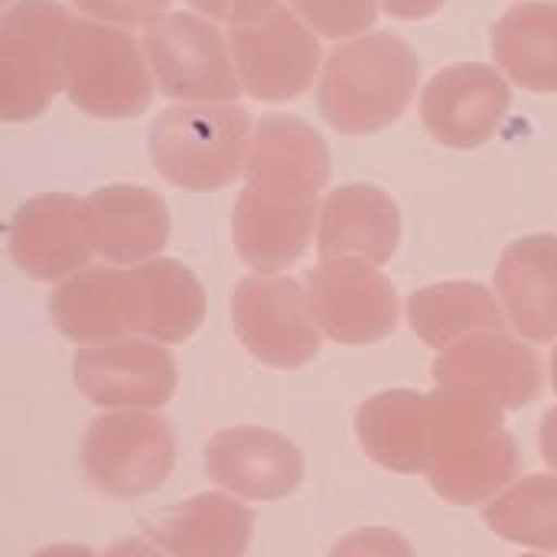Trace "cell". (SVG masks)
<instances>
[{"label":"cell","mask_w":557,"mask_h":557,"mask_svg":"<svg viewBox=\"0 0 557 557\" xmlns=\"http://www.w3.org/2000/svg\"><path fill=\"white\" fill-rule=\"evenodd\" d=\"M428 483L457 506L493 503L519 473V444L503 431V408L450 392L431 395Z\"/></svg>","instance_id":"6da1fadb"},{"label":"cell","mask_w":557,"mask_h":557,"mask_svg":"<svg viewBox=\"0 0 557 557\" xmlns=\"http://www.w3.org/2000/svg\"><path fill=\"white\" fill-rule=\"evenodd\" d=\"M418 55L392 33L352 39L326 59L320 111L339 134H375L398 121L418 88Z\"/></svg>","instance_id":"7a4b0ae2"},{"label":"cell","mask_w":557,"mask_h":557,"mask_svg":"<svg viewBox=\"0 0 557 557\" xmlns=\"http://www.w3.org/2000/svg\"><path fill=\"white\" fill-rule=\"evenodd\" d=\"M153 166L180 189L209 193L228 186L251 150V114L242 104L183 101L150 124Z\"/></svg>","instance_id":"3957f363"},{"label":"cell","mask_w":557,"mask_h":557,"mask_svg":"<svg viewBox=\"0 0 557 557\" xmlns=\"http://www.w3.org/2000/svg\"><path fill=\"white\" fill-rule=\"evenodd\" d=\"M72 16L55 0H16L0 20V117L29 121L65 85Z\"/></svg>","instance_id":"277c9868"},{"label":"cell","mask_w":557,"mask_h":557,"mask_svg":"<svg viewBox=\"0 0 557 557\" xmlns=\"http://www.w3.org/2000/svg\"><path fill=\"white\" fill-rule=\"evenodd\" d=\"M147 49L114 26L75 20L65 52V88L78 111L104 121L137 117L153 98Z\"/></svg>","instance_id":"5b68a950"},{"label":"cell","mask_w":557,"mask_h":557,"mask_svg":"<svg viewBox=\"0 0 557 557\" xmlns=\"http://www.w3.org/2000/svg\"><path fill=\"white\" fill-rule=\"evenodd\" d=\"M176 460L173 424L147 411H114L88 424L82 463L88 483L114 499L147 496L163 486Z\"/></svg>","instance_id":"8992f818"},{"label":"cell","mask_w":557,"mask_h":557,"mask_svg":"<svg viewBox=\"0 0 557 557\" xmlns=\"http://www.w3.org/2000/svg\"><path fill=\"white\" fill-rule=\"evenodd\" d=\"M144 49L157 88L176 101H238L242 78L232 46L196 13H163L144 26Z\"/></svg>","instance_id":"52a82bcc"},{"label":"cell","mask_w":557,"mask_h":557,"mask_svg":"<svg viewBox=\"0 0 557 557\" xmlns=\"http://www.w3.org/2000/svg\"><path fill=\"white\" fill-rule=\"evenodd\" d=\"M228 46L245 91L258 101H290L313 85L320 42L313 29L281 3L232 23Z\"/></svg>","instance_id":"ba28073f"},{"label":"cell","mask_w":557,"mask_h":557,"mask_svg":"<svg viewBox=\"0 0 557 557\" xmlns=\"http://www.w3.org/2000/svg\"><path fill=\"white\" fill-rule=\"evenodd\" d=\"M232 323L245 349L274 369H300L320 352L307 287L281 274H251L232 294Z\"/></svg>","instance_id":"9c48e42d"},{"label":"cell","mask_w":557,"mask_h":557,"mask_svg":"<svg viewBox=\"0 0 557 557\" xmlns=\"http://www.w3.org/2000/svg\"><path fill=\"white\" fill-rule=\"evenodd\" d=\"M307 300L320 333L343 346L379 343L398 323V294L369 261H323L307 274Z\"/></svg>","instance_id":"30bf717a"},{"label":"cell","mask_w":557,"mask_h":557,"mask_svg":"<svg viewBox=\"0 0 557 557\" xmlns=\"http://www.w3.org/2000/svg\"><path fill=\"white\" fill-rule=\"evenodd\" d=\"M437 392L480 398L496 408H529L545 385L542 359L506 333H480L444 349L431 369Z\"/></svg>","instance_id":"8fae6325"},{"label":"cell","mask_w":557,"mask_h":557,"mask_svg":"<svg viewBox=\"0 0 557 557\" xmlns=\"http://www.w3.org/2000/svg\"><path fill=\"white\" fill-rule=\"evenodd\" d=\"M78 392L98 408H163L176 392V362L153 339L85 346L72 359Z\"/></svg>","instance_id":"7c38bea8"},{"label":"cell","mask_w":557,"mask_h":557,"mask_svg":"<svg viewBox=\"0 0 557 557\" xmlns=\"http://www.w3.org/2000/svg\"><path fill=\"white\" fill-rule=\"evenodd\" d=\"M512 104L506 78L483 62H460L437 72L421 95V117L444 147H483Z\"/></svg>","instance_id":"4fadbf2b"},{"label":"cell","mask_w":557,"mask_h":557,"mask_svg":"<svg viewBox=\"0 0 557 557\" xmlns=\"http://www.w3.org/2000/svg\"><path fill=\"white\" fill-rule=\"evenodd\" d=\"M317 212L320 196L313 193H281L245 183L232 215V235L242 261L258 274L287 271L310 248Z\"/></svg>","instance_id":"5bb4252c"},{"label":"cell","mask_w":557,"mask_h":557,"mask_svg":"<svg viewBox=\"0 0 557 557\" xmlns=\"http://www.w3.org/2000/svg\"><path fill=\"white\" fill-rule=\"evenodd\" d=\"M91 251L85 202L75 196H33L10 219V255L36 281H62L85 271Z\"/></svg>","instance_id":"9a60e30c"},{"label":"cell","mask_w":557,"mask_h":557,"mask_svg":"<svg viewBox=\"0 0 557 557\" xmlns=\"http://www.w3.org/2000/svg\"><path fill=\"white\" fill-rule=\"evenodd\" d=\"M206 473L242 499L277 503L300 486L304 457L284 434L264 428H228L209 441Z\"/></svg>","instance_id":"2e32d148"},{"label":"cell","mask_w":557,"mask_h":557,"mask_svg":"<svg viewBox=\"0 0 557 557\" xmlns=\"http://www.w3.org/2000/svg\"><path fill=\"white\" fill-rule=\"evenodd\" d=\"M401 215L379 186L352 183L326 196L317 225V248L323 261H369L385 264L398 251Z\"/></svg>","instance_id":"e0dca14e"},{"label":"cell","mask_w":557,"mask_h":557,"mask_svg":"<svg viewBox=\"0 0 557 557\" xmlns=\"http://www.w3.org/2000/svg\"><path fill=\"white\" fill-rule=\"evenodd\" d=\"M55 330L78 346H104L137 333L131 271L85 268L65 277L49 297Z\"/></svg>","instance_id":"ac0fdd59"},{"label":"cell","mask_w":557,"mask_h":557,"mask_svg":"<svg viewBox=\"0 0 557 557\" xmlns=\"http://www.w3.org/2000/svg\"><path fill=\"white\" fill-rule=\"evenodd\" d=\"M91 248L114 264H134L160 255L170 238L166 202L144 186H104L85 199Z\"/></svg>","instance_id":"d6986e66"},{"label":"cell","mask_w":557,"mask_h":557,"mask_svg":"<svg viewBox=\"0 0 557 557\" xmlns=\"http://www.w3.org/2000/svg\"><path fill=\"white\" fill-rule=\"evenodd\" d=\"M245 180L258 189L320 196L330 183V147L307 121L294 114H268L255 127Z\"/></svg>","instance_id":"ffe728a7"},{"label":"cell","mask_w":557,"mask_h":557,"mask_svg":"<svg viewBox=\"0 0 557 557\" xmlns=\"http://www.w3.org/2000/svg\"><path fill=\"white\" fill-rule=\"evenodd\" d=\"M496 294L519 336L548 343L557 336V235L512 242L496 268Z\"/></svg>","instance_id":"44dd1931"},{"label":"cell","mask_w":557,"mask_h":557,"mask_svg":"<svg viewBox=\"0 0 557 557\" xmlns=\"http://www.w3.org/2000/svg\"><path fill=\"white\" fill-rule=\"evenodd\" d=\"M255 516L222 493H199L147 522V535L173 557H245Z\"/></svg>","instance_id":"7402d4cb"},{"label":"cell","mask_w":557,"mask_h":557,"mask_svg":"<svg viewBox=\"0 0 557 557\" xmlns=\"http://www.w3.org/2000/svg\"><path fill=\"white\" fill-rule=\"evenodd\" d=\"M366 454L392 473H424L431 457V395L395 388L369 398L356 414Z\"/></svg>","instance_id":"603a6c76"},{"label":"cell","mask_w":557,"mask_h":557,"mask_svg":"<svg viewBox=\"0 0 557 557\" xmlns=\"http://www.w3.org/2000/svg\"><path fill=\"white\" fill-rule=\"evenodd\" d=\"M134 326L153 343L189 339L206 317V294L196 274L170 258H150L131 268Z\"/></svg>","instance_id":"cb8c5ba5"},{"label":"cell","mask_w":557,"mask_h":557,"mask_svg":"<svg viewBox=\"0 0 557 557\" xmlns=\"http://www.w3.org/2000/svg\"><path fill=\"white\" fill-rule=\"evenodd\" d=\"M408 320L418 339L441 352L480 333H506L499 300L476 281H447L411 294Z\"/></svg>","instance_id":"d4e9b609"},{"label":"cell","mask_w":557,"mask_h":557,"mask_svg":"<svg viewBox=\"0 0 557 557\" xmlns=\"http://www.w3.org/2000/svg\"><path fill=\"white\" fill-rule=\"evenodd\" d=\"M493 55L525 91H557V3H516L493 26Z\"/></svg>","instance_id":"484cf974"},{"label":"cell","mask_w":557,"mask_h":557,"mask_svg":"<svg viewBox=\"0 0 557 557\" xmlns=\"http://www.w3.org/2000/svg\"><path fill=\"white\" fill-rule=\"evenodd\" d=\"M486 525L506 542L557 552V476H525L483 509Z\"/></svg>","instance_id":"4316f807"},{"label":"cell","mask_w":557,"mask_h":557,"mask_svg":"<svg viewBox=\"0 0 557 557\" xmlns=\"http://www.w3.org/2000/svg\"><path fill=\"white\" fill-rule=\"evenodd\" d=\"M310 29L326 39H346L369 29L379 16V0H290Z\"/></svg>","instance_id":"83f0119b"},{"label":"cell","mask_w":557,"mask_h":557,"mask_svg":"<svg viewBox=\"0 0 557 557\" xmlns=\"http://www.w3.org/2000/svg\"><path fill=\"white\" fill-rule=\"evenodd\" d=\"M82 13L114 26H147L166 13L170 0H72Z\"/></svg>","instance_id":"f1b7e54d"},{"label":"cell","mask_w":557,"mask_h":557,"mask_svg":"<svg viewBox=\"0 0 557 557\" xmlns=\"http://www.w3.org/2000/svg\"><path fill=\"white\" fill-rule=\"evenodd\" d=\"M330 557H414V552L392 529H362L346 535Z\"/></svg>","instance_id":"f546056e"},{"label":"cell","mask_w":557,"mask_h":557,"mask_svg":"<svg viewBox=\"0 0 557 557\" xmlns=\"http://www.w3.org/2000/svg\"><path fill=\"white\" fill-rule=\"evenodd\" d=\"M189 3L209 20H225V23H242L274 7V0H189Z\"/></svg>","instance_id":"4dcf8cb0"},{"label":"cell","mask_w":557,"mask_h":557,"mask_svg":"<svg viewBox=\"0 0 557 557\" xmlns=\"http://www.w3.org/2000/svg\"><path fill=\"white\" fill-rule=\"evenodd\" d=\"M382 3L398 20H424L431 13H437L447 0H382Z\"/></svg>","instance_id":"1f68e13d"},{"label":"cell","mask_w":557,"mask_h":557,"mask_svg":"<svg viewBox=\"0 0 557 557\" xmlns=\"http://www.w3.org/2000/svg\"><path fill=\"white\" fill-rule=\"evenodd\" d=\"M539 447H542V457L545 463L557 473V408H552L545 418H542V431H539Z\"/></svg>","instance_id":"d6a6232c"},{"label":"cell","mask_w":557,"mask_h":557,"mask_svg":"<svg viewBox=\"0 0 557 557\" xmlns=\"http://www.w3.org/2000/svg\"><path fill=\"white\" fill-rule=\"evenodd\" d=\"M104 557H163L157 548H150L147 542H137V539H127V542H117Z\"/></svg>","instance_id":"836d02e7"},{"label":"cell","mask_w":557,"mask_h":557,"mask_svg":"<svg viewBox=\"0 0 557 557\" xmlns=\"http://www.w3.org/2000/svg\"><path fill=\"white\" fill-rule=\"evenodd\" d=\"M33 557H95V552L82 548V545H49Z\"/></svg>","instance_id":"e575fe53"},{"label":"cell","mask_w":557,"mask_h":557,"mask_svg":"<svg viewBox=\"0 0 557 557\" xmlns=\"http://www.w3.org/2000/svg\"><path fill=\"white\" fill-rule=\"evenodd\" d=\"M552 388L557 392V349L552 352Z\"/></svg>","instance_id":"d590c367"},{"label":"cell","mask_w":557,"mask_h":557,"mask_svg":"<svg viewBox=\"0 0 557 557\" xmlns=\"http://www.w3.org/2000/svg\"><path fill=\"white\" fill-rule=\"evenodd\" d=\"M525 557H545V555H525Z\"/></svg>","instance_id":"8d00e7d4"}]
</instances>
